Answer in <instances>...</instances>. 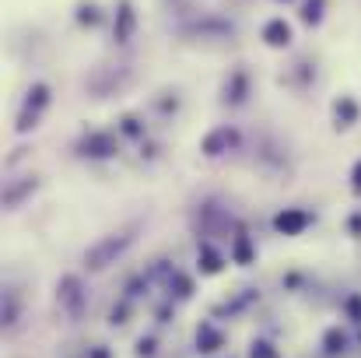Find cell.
<instances>
[{"label":"cell","instance_id":"obj_1","mask_svg":"<svg viewBox=\"0 0 361 358\" xmlns=\"http://www.w3.org/2000/svg\"><path fill=\"white\" fill-rule=\"evenodd\" d=\"M134 232H137V228H123V232L102 235V239H99L88 253H85V267H88V270H106L109 263H116V260H120V256L134 246V239H137Z\"/></svg>","mask_w":361,"mask_h":358},{"label":"cell","instance_id":"obj_2","mask_svg":"<svg viewBox=\"0 0 361 358\" xmlns=\"http://www.w3.org/2000/svg\"><path fill=\"white\" fill-rule=\"evenodd\" d=\"M235 144H239V130H235V127H218V130H211V134L204 137L200 151H204L207 158H218V155H225V151L235 148Z\"/></svg>","mask_w":361,"mask_h":358},{"label":"cell","instance_id":"obj_3","mask_svg":"<svg viewBox=\"0 0 361 358\" xmlns=\"http://www.w3.org/2000/svg\"><path fill=\"white\" fill-rule=\"evenodd\" d=\"M305 225H309V214H305L302 207H284V211L274 218V228H277L281 235H302Z\"/></svg>","mask_w":361,"mask_h":358},{"label":"cell","instance_id":"obj_4","mask_svg":"<svg viewBox=\"0 0 361 358\" xmlns=\"http://www.w3.org/2000/svg\"><path fill=\"white\" fill-rule=\"evenodd\" d=\"M291 39H295V32H291V25H288L284 18H270V22L263 25V43H267V46L284 50V46H291Z\"/></svg>","mask_w":361,"mask_h":358},{"label":"cell","instance_id":"obj_5","mask_svg":"<svg viewBox=\"0 0 361 358\" xmlns=\"http://www.w3.org/2000/svg\"><path fill=\"white\" fill-rule=\"evenodd\" d=\"M81 148H85V155H92V158H109L120 144H116V137H113V134H92Z\"/></svg>","mask_w":361,"mask_h":358},{"label":"cell","instance_id":"obj_6","mask_svg":"<svg viewBox=\"0 0 361 358\" xmlns=\"http://www.w3.org/2000/svg\"><path fill=\"white\" fill-rule=\"evenodd\" d=\"M134 25H137V15H134V8L127 4H120V11H116V43H130V36H134Z\"/></svg>","mask_w":361,"mask_h":358},{"label":"cell","instance_id":"obj_7","mask_svg":"<svg viewBox=\"0 0 361 358\" xmlns=\"http://www.w3.org/2000/svg\"><path fill=\"white\" fill-rule=\"evenodd\" d=\"M200 270L204 274H218L221 270V253L214 246H207V242L200 246Z\"/></svg>","mask_w":361,"mask_h":358},{"label":"cell","instance_id":"obj_8","mask_svg":"<svg viewBox=\"0 0 361 358\" xmlns=\"http://www.w3.org/2000/svg\"><path fill=\"white\" fill-rule=\"evenodd\" d=\"M46 102H50V88H46V85H32L29 102H25V113H39Z\"/></svg>","mask_w":361,"mask_h":358},{"label":"cell","instance_id":"obj_9","mask_svg":"<svg viewBox=\"0 0 361 358\" xmlns=\"http://www.w3.org/2000/svg\"><path fill=\"white\" fill-rule=\"evenodd\" d=\"M197 344H200V351H214V347L221 344V333L211 330V326H200V330H197Z\"/></svg>","mask_w":361,"mask_h":358},{"label":"cell","instance_id":"obj_10","mask_svg":"<svg viewBox=\"0 0 361 358\" xmlns=\"http://www.w3.org/2000/svg\"><path fill=\"white\" fill-rule=\"evenodd\" d=\"M302 22L305 25H319L323 22V0H309L305 11H302Z\"/></svg>","mask_w":361,"mask_h":358},{"label":"cell","instance_id":"obj_11","mask_svg":"<svg viewBox=\"0 0 361 358\" xmlns=\"http://www.w3.org/2000/svg\"><path fill=\"white\" fill-rule=\"evenodd\" d=\"M235 260H239V263H249V260H253V246H249V239H246L242 232L235 235Z\"/></svg>","mask_w":361,"mask_h":358},{"label":"cell","instance_id":"obj_12","mask_svg":"<svg viewBox=\"0 0 361 358\" xmlns=\"http://www.w3.org/2000/svg\"><path fill=\"white\" fill-rule=\"evenodd\" d=\"M340 116H344V123H340V127H351V120L358 116V106H354L351 99H344V102H337V120H340Z\"/></svg>","mask_w":361,"mask_h":358},{"label":"cell","instance_id":"obj_13","mask_svg":"<svg viewBox=\"0 0 361 358\" xmlns=\"http://www.w3.org/2000/svg\"><path fill=\"white\" fill-rule=\"evenodd\" d=\"M78 11H81L78 22H85V25H95V22H99V8H95V4H81Z\"/></svg>","mask_w":361,"mask_h":358},{"label":"cell","instance_id":"obj_14","mask_svg":"<svg viewBox=\"0 0 361 358\" xmlns=\"http://www.w3.org/2000/svg\"><path fill=\"white\" fill-rule=\"evenodd\" d=\"M249 358H277V351H274L270 344L260 340V344H253V354H249Z\"/></svg>","mask_w":361,"mask_h":358},{"label":"cell","instance_id":"obj_15","mask_svg":"<svg viewBox=\"0 0 361 358\" xmlns=\"http://www.w3.org/2000/svg\"><path fill=\"white\" fill-rule=\"evenodd\" d=\"M351 190L354 193H361V162L354 165V172H351Z\"/></svg>","mask_w":361,"mask_h":358},{"label":"cell","instance_id":"obj_16","mask_svg":"<svg viewBox=\"0 0 361 358\" xmlns=\"http://www.w3.org/2000/svg\"><path fill=\"white\" fill-rule=\"evenodd\" d=\"M347 309H351V316H354V319H361V298H351V302H347Z\"/></svg>","mask_w":361,"mask_h":358}]
</instances>
